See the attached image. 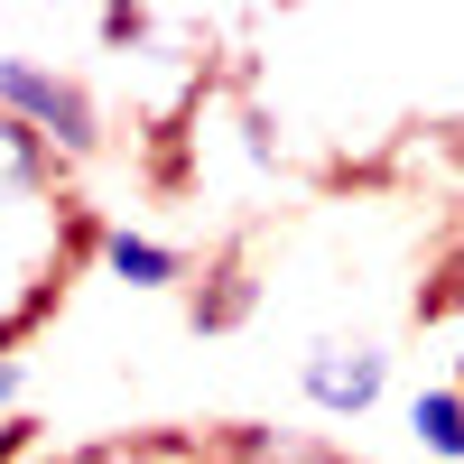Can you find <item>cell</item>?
<instances>
[{
  "instance_id": "4",
  "label": "cell",
  "mask_w": 464,
  "mask_h": 464,
  "mask_svg": "<svg viewBox=\"0 0 464 464\" xmlns=\"http://www.w3.org/2000/svg\"><path fill=\"white\" fill-rule=\"evenodd\" d=\"M409 428L428 455H464V391H418L409 400Z\"/></svg>"
},
{
  "instance_id": "3",
  "label": "cell",
  "mask_w": 464,
  "mask_h": 464,
  "mask_svg": "<svg viewBox=\"0 0 464 464\" xmlns=\"http://www.w3.org/2000/svg\"><path fill=\"white\" fill-rule=\"evenodd\" d=\"M37 177H47L37 130L19 121V111H0V205H10V196H37Z\"/></svg>"
},
{
  "instance_id": "2",
  "label": "cell",
  "mask_w": 464,
  "mask_h": 464,
  "mask_svg": "<svg viewBox=\"0 0 464 464\" xmlns=\"http://www.w3.org/2000/svg\"><path fill=\"white\" fill-rule=\"evenodd\" d=\"M0 111H19L28 130H56L65 149H93V102L65 84V74L28 65V56H0Z\"/></svg>"
},
{
  "instance_id": "6",
  "label": "cell",
  "mask_w": 464,
  "mask_h": 464,
  "mask_svg": "<svg viewBox=\"0 0 464 464\" xmlns=\"http://www.w3.org/2000/svg\"><path fill=\"white\" fill-rule=\"evenodd\" d=\"M10 400H19V362L0 353V409H10Z\"/></svg>"
},
{
  "instance_id": "5",
  "label": "cell",
  "mask_w": 464,
  "mask_h": 464,
  "mask_svg": "<svg viewBox=\"0 0 464 464\" xmlns=\"http://www.w3.org/2000/svg\"><path fill=\"white\" fill-rule=\"evenodd\" d=\"M111 269H121L130 288H168L186 260H177L168 242H149V232H111Z\"/></svg>"
},
{
  "instance_id": "1",
  "label": "cell",
  "mask_w": 464,
  "mask_h": 464,
  "mask_svg": "<svg viewBox=\"0 0 464 464\" xmlns=\"http://www.w3.org/2000/svg\"><path fill=\"white\" fill-rule=\"evenodd\" d=\"M297 391L325 418H362L381 391H391V353H381V343H306L297 353Z\"/></svg>"
}]
</instances>
